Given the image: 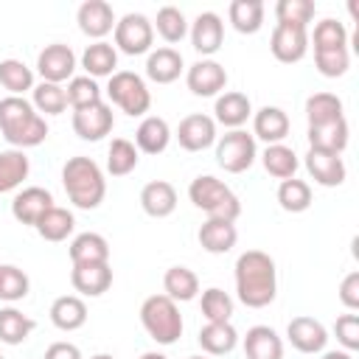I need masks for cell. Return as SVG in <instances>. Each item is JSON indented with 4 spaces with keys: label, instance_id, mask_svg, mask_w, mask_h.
<instances>
[{
    "label": "cell",
    "instance_id": "6da1fadb",
    "mask_svg": "<svg viewBox=\"0 0 359 359\" xmlns=\"http://www.w3.org/2000/svg\"><path fill=\"white\" fill-rule=\"evenodd\" d=\"M236 292L247 309H264L275 300L278 272L275 261L261 250H247L236 258Z\"/></svg>",
    "mask_w": 359,
    "mask_h": 359
},
{
    "label": "cell",
    "instance_id": "7a4b0ae2",
    "mask_svg": "<svg viewBox=\"0 0 359 359\" xmlns=\"http://www.w3.org/2000/svg\"><path fill=\"white\" fill-rule=\"evenodd\" d=\"M0 132L14 149H31L48 137V123L31 101L6 95L0 98Z\"/></svg>",
    "mask_w": 359,
    "mask_h": 359
},
{
    "label": "cell",
    "instance_id": "3957f363",
    "mask_svg": "<svg viewBox=\"0 0 359 359\" xmlns=\"http://www.w3.org/2000/svg\"><path fill=\"white\" fill-rule=\"evenodd\" d=\"M62 185L67 191V199L81 210H95L107 194L104 171L90 157H70L62 168Z\"/></svg>",
    "mask_w": 359,
    "mask_h": 359
},
{
    "label": "cell",
    "instance_id": "277c9868",
    "mask_svg": "<svg viewBox=\"0 0 359 359\" xmlns=\"http://www.w3.org/2000/svg\"><path fill=\"white\" fill-rule=\"evenodd\" d=\"M188 196L191 202L208 213V219H224V222H236L241 216V202L238 196L216 177L202 174L188 185Z\"/></svg>",
    "mask_w": 359,
    "mask_h": 359
},
{
    "label": "cell",
    "instance_id": "5b68a950",
    "mask_svg": "<svg viewBox=\"0 0 359 359\" xmlns=\"http://www.w3.org/2000/svg\"><path fill=\"white\" fill-rule=\"evenodd\" d=\"M140 323L146 334L160 345H174L182 337V314L165 294H151L140 306Z\"/></svg>",
    "mask_w": 359,
    "mask_h": 359
},
{
    "label": "cell",
    "instance_id": "8992f818",
    "mask_svg": "<svg viewBox=\"0 0 359 359\" xmlns=\"http://www.w3.org/2000/svg\"><path fill=\"white\" fill-rule=\"evenodd\" d=\"M107 95L115 107H121V112H126L129 118H137V115H146L149 107H151V93L146 87V81L132 73V70H115L109 76V84H107Z\"/></svg>",
    "mask_w": 359,
    "mask_h": 359
},
{
    "label": "cell",
    "instance_id": "52a82bcc",
    "mask_svg": "<svg viewBox=\"0 0 359 359\" xmlns=\"http://www.w3.org/2000/svg\"><path fill=\"white\" fill-rule=\"evenodd\" d=\"M258 157L255 137L244 129H230L216 140V163L227 174H241L247 171Z\"/></svg>",
    "mask_w": 359,
    "mask_h": 359
},
{
    "label": "cell",
    "instance_id": "ba28073f",
    "mask_svg": "<svg viewBox=\"0 0 359 359\" xmlns=\"http://www.w3.org/2000/svg\"><path fill=\"white\" fill-rule=\"evenodd\" d=\"M154 42V28L146 14H123L115 22V48L126 56H140L149 53Z\"/></svg>",
    "mask_w": 359,
    "mask_h": 359
},
{
    "label": "cell",
    "instance_id": "9c48e42d",
    "mask_svg": "<svg viewBox=\"0 0 359 359\" xmlns=\"http://www.w3.org/2000/svg\"><path fill=\"white\" fill-rule=\"evenodd\" d=\"M269 50L278 62L283 65H294L306 56L309 50V28H300V25H289V22H278L272 28V36H269Z\"/></svg>",
    "mask_w": 359,
    "mask_h": 359
},
{
    "label": "cell",
    "instance_id": "30bf717a",
    "mask_svg": "<svg viewBox=\"0 0 359 359\" xmlns=\"http://www.w3.org/2000/svg\"><path fill=\"white\" fill-rule=\"evenodd\" d=\"M73 70H76V53L70 50V45L53 42V45H45L36 56V73L48 84H62L73 79Z\"/></svg>",
    "mask_w": 359,
    "mask_h": 359
},
{
    "label": "cell",
    "instance_id": "8fae6325",
    "mask_svg": "<svg viewBox=\"0 0 359 359\" xmlns=\"http://www.w3.org/2000/svg\"><path fill=\"white\" fill-rule=\"evenodd\" d=\"M115 126V115H112V107L98 101L93 107H84V109H73V132L81 137V140H101L112 132Z\"/></svg>",
    "mask_w": 359,
    "mask_h": 359
},
{
    "label": "cell",
    "instance_id": "7c38bea8",
    "mask_svg": "<svg viewBox=\"0 0 359 359\" xmlns=\"http://www.w3.org/2000/svg\"><path fill=\"white\" fill-rule=\"evenodd\" d=\"M185 84H188V90L194 95L210 98V95H219L227 87V70L213 59H199V62H194L188 67Z\"/></svg>",
    "mask_w": 359,
    "mask_h": 359
},
{
    "label": "cell",
    "instance_id": "4fadbf2b",
    "mask_svg": "<svg viewBox=\"0 0 359 359\" xmlns=\"http://www.w3.org/2000/svg\"><path fill=\"white\" fill-rule=\"evenodd\" d=\"M177 140L185 151H205L208 146L216 143V121L202 112L185 115L177 126Z\"/></svg>",
    "mask_w": 359,
    "mask_h": 359
},
{
    "label": "cell",
    "instance_id": "5bb4252c",
    "mask_svg": "<svg viewBox=\"0 0 359 359\" xmlns=\"http://www.w3.org/2000/svg\"><path fill=\"white\" fill-rule=\"evenodd\" d=\"M306 171L311 174V180L323 188H337L345 182V163L337 151H325V149H309L306 154Z\"/></svg>",
    "mask_w": 359,
    "mask_h": 359
},
{
    "label": "cell",
    "instance_id": "9a60e30c",
    "mask_svg": "<svg viewBox=\"0 0 359 359\" xmlns=\"http://www.w3.org/2000/svg\"><path fill=\"white\" fill-rule=\"evenodd\" d=\"M53 208V196L48 188H39V185H31V188H22L14 202H11V216L20 222V224H28V227H36V222Z\"/></svg>",
    "mask_w": 359,
    "mask_h": 359
},
{
    "label": "cell",
    "instance_id": "2e32d148",
    "mask_svg": "<svg viewBox=\"0 0 359 359\" xmlns=\"http://www.w3.org/2000/svg\"><path fill=\"white\" fill-rule=\"evenodd\" d=\"M76 22H79L81 34L93 36L95 42H101L115 28V11H112V6L107 0H87V3L79 6Z\"/></svg>",
    "mask_w": 359,
    "mask_h": 359
},
{
    "label": "cell",
    "instance_id": "e0dca14e",
    "mask_svg": "<svg viewBox=\"0 0 359 359\" xmlns=\"http://www.w3.org/2000/svg\"><path fill=\"white\" fill-rule=\"evenodd\" d=\"M224 42V22L216 11H202L191 22V45L202 56H213Z\"/></svg>",
    "mask_w": 359,
    "mask_h": 359
},
{
    "label": "cell",
    "instance_id": "ac0fdd59",
    "mask_svg": "<svg viewBox=\"0 0 359 359\" xmlns=\"http://www.w3.org/2000/svg\"><path fill=\"white\" fill-rule=\"evenodd\" d=\"M286 337H289L292 348H297L300 353H320L328 342L325 325L314 317H294L286 328Z\"/></svg>",
    "mask_w": 359,
    "mask_h": 359
},
{
    "label": "cell",
    "instance_id": "d6986e66",
    "mask_svg": "<svg viewBox=\"0 0 359 359\" xmlns=\"http://www.w3.org/2000/svg\"><path fill=\"white\" fill-rule=\"evenodd\" d=\"M199 244L205 252L210 255H224L236 247L238 241V230L233 222H224V219H208L202 227H199Z\"/></svg>",
    "mask_w": 359,
    "mask_h": 359
},
{
    "label": "cell",
    "instance_id": "ffe728a7",
    "mask_svg": "<svg viewBox=\"0 0 359 359\" xmlns=\"http://www.w3.org/2000/svg\"><path fill=\"white\" fill-rule=\"evenodd\" d=\"M70 283L79 294L84 297H98L112 286V269L109 264H84V266H73L70 272Z\"/></svg>",
    "mask_w": 359,
    "mask_h": 359
},
{
    "label": "cell",
    "instance_id": "44dd1931",
    "mask_svg": "<svg viewBox=\"0 0 359 359\" xmlns=\"http://www.w3.org/2000/svg\"><path fill=\"white\" fill-rule=\"evenodd\" d=\"M289 135V115L280 107H261L252 115V137H261L266 146L283 143Z\"/></svg>",
    "mask_w": 359,
    "mask_h": 359
},
{
    "label": "cell",
    "instance_id": "7402d4cb",
    "mask_svg": "<svg viewBox=\"0 0 359 359\" xmlns=\"http://www.w3.org/2000/svg\"><path fill=\"white\" fill-rule=\"evenodd\" d=\"M140 208L151 216V219H165L174 213L177 208V191L171 182L165 180H154V182H146L143 191H140Z\"/></svg>",
    "mask_w": 359,
    "mask_h": 359
},
{
    "label": "cell",
    "instance_id": "603a6c76",
    "mask_svg": "<svg viewBox=\"0 0 359 359\" xmlns=\"http://www.w3.org/2000/svg\"><path fill=\"white\" fill-rule=\"evenodd\" d=\"M171 143V129L165 123V118L149 115L140 121L137 132H135V149L143 154H163Z\"/></svg>",
    "mask_w": 359,
    "mask_h": 359
},
{
    "label": "cell",
    "instance_id": "cb8c5ba5",
    "mask_svg": "<svg viewBox=\"0 0 359 359\" xmlns=\"http://www.w3.org/2000/svg\"><path fill=\"white\" fill-rule=\"evenodd\" d=\"M247 359H283V342L269 325H252L244 337Z\"/></svg>",
    "mask_w": 359,
    "mask_h": 359
},
{
    "label": "cell",
    "instance_id": "d4e9b609",
    "mask_svg": "<svg viewBox=\"0 0 359 359\" xmlns=\"http://www.w3.org/2000/svg\"><path fill=\"white\" fill-rule=\"evenodd\" d=\"M213 112H216L213 121H219L222 126H227V129H241V126L247 123V118L252 115V104H250V98H247L244 93L230 90V93H224V95L216 98Z\"/></svg>",
    "mask_w": 359,
    "mask_h": 359
},
{
    "label": "cell",
    "instance_id": "484cf974",
    "mask_svg": "<svg viewBox=\"0 0 359 359\" xmlns=\"http://www.w3.org/2000/svg\"><path fill=\"white\" fill-rule=\"evenodd\" d=\"M70 261L73 266L84 264H109V244L101 233H79L70 241Z\"/></svg>",
    "mask_w": 359,
    "mask_h": 359
},
{
    "label": "cell",
    "instance_id": "4316f807",
    "mask_svg": "<svg viewBox=\"0 0 359 359\" xmlns=\"http://www.w3.org/2000/svg\"><path fill=\"white\" fill-rule=\"evenodd\" d=\"M348 146V121L345 115L320 126H309V149H325V151H337L342 154Z\"/></svg>",
    "mask_w": 359,
    "mask_h": 359
},
{
    "label": "cell",
    "instance_id": "83f0119b",
    "mask_svg": "<svg viewBox=\"0 0 359 359\" xmlns=\"http://www.w3.org/2000/svg\"><path fill=\"white\" fill-rule=\"evenodd\" d=\"M50 323L59 331H76L87 323V306L76 294H62L50 303Z\"/></svg>",
    "mask_w": 359,
    "mask_h": 359
},
{
    "label": "cell",
    "instance_id": "f1b7e54d",
    "mask_svg": "<svg viewBox=\"0 0 359 359\" xmlns=\"http://www.w3.org/2000/svg\"><path fill=\"white\" fill-rule=\"evenodd\" d=\"M182 73V56L174 48H157L146 59V76L157 84H171Z\"/></svg>",
    "mask_w": 359,
    "mask_h": 359
},
{
    "label": "cell",
    "instance_id": "f546056e",
    "mask_svg": "<svg viewBox=\"0 0 359 359\" xmlns=\"http://www.w3.org/2000/svg\"><path fill=\"white\" fill-rule=\"evenodd\" d=\"M81 67L87 70L90 79L112 76L115 67H118V50H115V45H109V42H104V39L87 45L84 53H81Z\"/></svg>",
    "mask_w": 359,
    "mask_h": 359
},
{
    "label": "cell",
    "instance_id": "4dcf8cb0",
    "mask_svg": "<svg viewBox=\"0 0 359 359\" xmlns=\"http://www.w3.org/2000/svg\"><path fill=\"white\" fill-rule=\"evenodd\" d=\"M163 289L174 303H188L199 294V278L188 266H171L163 275Z\"/></svg>",
    "mask_w": 359,
    "mask_h": 359
},
{
    "label": "cell",
    "instance_id": "1f68e13d",
    "mask_svg": "<svg viewBox=\"0 0 359 359\" xmlns=\"http://www.w3.org/2000/svg\"><path fill=\"white\" fill-rule=\"evenodd\" d=\"M199 345L210 356H224L238 345V334L230 323H208L199 328Z\"/></svg>",
    "mask_w": 359,
    "mask_h": 359
},
{
    "label": "cell",
    "instance_id": "d6a6232c",
    "mask_svg": "<svg viewBox=\"0 0 359 359\" xmlns=\"http://www.w3.org/2000/svg\"><path fill=\"white\" fill-rule=\"evenodd\" d=\"M227 17L238 34H258L264 25V3L261 0H233L227 8Z\"/></svg>",
    "mask_w": 359,
    "mask_h": 359
},
{
    "label": "cell",
    "instance_id": "836d02e7",
    "mask_svg": "<svg viewBox=\"0 0 359 359\" xmlns=\"http://www.w3.org/2000/svg\"><path fill=\"white\" fill-rule=\"evenodd\" d=\"M28 171H31V163H28V157H25L22 149L0 151V194H8L17 185H22V180L28 177Z\"/></svg>",
    "mask_w": 359,
    "mask_h": 359
},
{
    "label": "cell",
    "instance_id": "e575fe53",
    "mask_svg": "<svg viewBox=\"0 0 359 359\" xmlns=\"http://www.w3.org/2000/svg\"><path fill=\"white\" fill-rule=\"evenodd\" d=\"M31 331H34V320L25 317L20 309L14 306L0 309V342L3 345H20L31 337Z\"/></svg>",
    "mask_w": 359,
    "mask_h": 359
},
{
    "label": "cell",
    "instance_id": "d590c367",
    "mask_svg": "<svg viewBox=\"0 0 359 359\" xmlns=\"http://www.w3.org/2000/svg\"><path fill=\"white\" fill-rule=\"evenodd\" d=\"M261 163H264L266 174H272V177L280 180V182H283V180H292L294 171H297V154H294L289 146H283V143L266 146L264 154H261Z\"/></svg>",
    "mask_w": 359,
    "mask_h": 359
},
{
    "label": "cell",
    "instance_id": "8d00e7d4",
    "mask_svg": "<svg viewBox=\"0 0 359 359\" xmlns=\"http://www.w3.org/2000/svg\"><path fill=\"white\" fill-rule=\"evenodd\" d=\"M73 227H76L73 213L65 210V208H59V205H53V208L36 222V233H39L45 241H65V238L73 233Z\"/></svg>",
    "mask_w": 359,
    "mask_h": 359
},
{
    "label": "cell",
    "instance_id": "74e56055",
    "mask_svg": "<svg viewBox=\"0 0 359 359\" xmlns=\"http://www.w3.org/2000/svg\"><path fill=\"white\" fill-rule=\"evenodd\" d=\"M342 118V101L334 93H314L306 98V121L309 126H320Z\"/></svg>",
    "mask_w": 359,
    "mask_h": 359
},
{
    "label": "cell",
    "instance_id": "f35d334b",
    "mask_svg": "<svg viewBox=\"0 0 359 359\" xmlns=\"http://www.w3.org/2000/svg\"><path fill=\"white\" fill-rule=\"evenodd\" d=\"M137 160L140 157H137L135 143L126 140V137H115L109 143V151H107V171L112 177H126V174H132L137 168Z\"/></svg>",
    "mask_w": 359,
    "mask_h": 359
},
{
    "label": "cell",
    "instance_id": "ab89813d",
    "mask_svg": "<svg viewBox=\"0 0 359 359\" xmlns=\"http://www.w3.org/2000/svg\"><path fill=\"white\" fill-rule=\"evenodd\" d=\"M0 84L11 95L22 98L25 90H34V70L20 59H3L0 62Z\"/></svg>",
    "mask_w": 359,
    "mask_h": 359
},
{
    "label": "cell",
    "instance_id": "60d3db41",
    "mask_svg": "<svg viewBox=\"0 0 359 359\" xmlns=\"http://www.w3.org/2000/svg\"><path fill=\"white\" fill-rule=\"evenodd\" d=\"M278 202L286 213H303L311 208V188L309 182L292 177V180H283L280 188H278Z\"/></svg>",
    "mask_w": 359,
    "mask_h": 359
},
{
    "label": "cell",
    "instance_id": "b9f144b4",
    "mask_svg": "<svg viewBox=\"0 0 359 359\" xmlns=\"http://www.w3.org/2000/svg\"><path fill=\"white\" fill-rule=\"evenodd\" d=\"M151 28H157V34L168 45H174V42H182V36L188 34V20H185V14L177 6H163L157 11V20H154Z\"/></svg>",
    "mask_w": 359,
    "mask_h": 359
},
{
    "label": "cell",
    "instance_id": "7bdbcfd3",
    "mask_svg": "<svg viewBox=\"0 0 359 359\" xmlns=\"http://www.w3.org/2000/svg\"><path fill=\"white\" fill-rule=\"evenodd\" d=\"M199 309H202L208 323H230V317H233V297L224 289L210 286V289L202 292Z\"/></svg>",
    "mask_w": 359,
    "mask_h": 359
},
{
    "label": "cell",
    "instance_id": "ee69618b",
    "mask_svg": "<svg viewBox=\"0 0 359 359\" xmlns=\"http://www.w3.org/2000/svg\"><path fill=\"white\" fill-rule=\"evenodd\" d=\"M34 109L42 112V115H62L67 109V95H65V87L62 84H48V81H39L34 87Z\"/></svg>",
    "mask_w": 359,
    "mask_h": 359
},
{
    "label": "cell",
    "instance_id": "f6af8a7d",
    "mask_svg": "<svg viewBox=\"0 0 359 359\" xmlns=\"http://www.w3.org/2000/svg\"><path fill=\"white\" fill-rule=\"evenodd\" d=\"M65 95H67V104H70L73 109H84V107H93V104L101 101V87H98V81L90 79V76H73V79L67 81Z\"/></svg>",
    "mask_w": 359,
    "mask_h": 359
},
{
    "label": "cell",
    "instance_id": "bcb514c9",
    "mask_svg": "<svg viewBox=\"0 0 359 359\" xmlns=\"http://www.w3.org/2000/svg\"><path fill=\"white\" fill-rule=\"evenodd\" d=\"M28 286H31V280L20 266L0 264V300L17 303V300H22L28 294Z\"/></svg>",
    "mask_w": 359,
    "mask_h": 359
},
{
    "label": "cell",
    "instance_id": "7dc6e473",
    "mask_svg": "<svg viewBox=\"0 0 359 359\" xmlns=\"http://www.w3.org/2000/svg\"><path fill=\"white\" fill-rule=\"evenodd\" d=\"M348 48V28L339 20H323L314 25V50H339Z\"/></svg>",
    "mask_w": 359,
    "mask_h": 359
},
{
    "label": "cell",
    "instance_id": "c3c4849f",
    "mask_svg": "<svg viewBox=\"0 0 359 359\" xmlns=\"http://www.w3.org/2000/svg\"><path fill=\"white\" fill-rule=\"evenodd\" d=\"M314 3L311 0H278L275 6V17L278 22H289V25H300L309 28V22L314 20Z\"/></svg>",
    "mask_w": 359,
    "mask_h": 359
},
{
    "label": "cell",
    "instance_id": "681fc988",
    "mask_svg": "<svg viewBox=\"0 0 359 359\" xmlns=\"http://www.w3.org/2000/svg\"><path fill=\"white\" fill-rule=\"evenodd\" d=\"M314 65H317V70L325 79H337V76H345V70L351 65V53H348V48H339V50H314Z\"/></svg>",
    "mask_w": 359,
    "mask_h": 359
},
{
    "label": "cell",
    "instance_id": "f907efd6",
    "mask_svg": "<svg viewBox=\"0 0 359 359\" xmlns=\"http://www.w3.org/2000/svg\"><path fill=\"white\" fill-rule=\"evenodd\" d=\"M334 334H337V342H339L348 353H351V351H359V317H356V314H342V317H337Z\"/></svg>",
    "mask_w": 359,
    "mask_h": 359
},
{
    "label": "cell",
    "instance_id": "816d5d0a",
    "mask_svg": "<svg viewBox=\"0 0 359 359\" xmlns=\"http://www.w3.org/2000/svg\"><path fill=\"white\" fill-rule=\"evenodd\" d=\"M339 300L351 311L359 309V272H348L342 278V283H339Z\"/></svg>",
    "mask_w": 359,
    "mask_h": 359
},
{
    "label": "cell",
    "instance_id": "f5cc1de1",
    "mask_svg": "<svg viewBox=\"0 0 359 359\" xmlns=\"http://www.w3.org/2000/svg\"><path fill=\"white\" fill-rule=\"evenodd\" d=\"M42 359H84V356L73 342H53V345H48Z\"/></svg>",
    "mask_w": 359,
    "mask_h": 359
},
{
    "label": "cell",
    "instance_id": "db71d44e",
    "mask_svg": "<svg viewBox=\"0 0 359 359\" xmlns=\"http://www.w3.org/2000/svg\"><path fill=\"white\" fill-rule=\"evenodd\" d=\"M323 359H353L348 351H328V353H323Z\"/></svg>",
    "mask_w": 359,
    "mask_h": 359
},
{
    "label": "cell",
    "instance_id": "11a10c76",
    "mask_svg": "<svg viewBox=\"0 0 359 359\" xmlns=\"http://www.w3.org/2000/svg\"><path fill=\"white\" fill-rule=\"evenodd\" d=\"M140 359H168V356H163V353H157V351H149V353H143Z\"/></svg>",
    "mask_w": 359,
    "mask_h": 359
},
{
    "label": "cell",
    "instance_id": "9f6ffc18",
    "mask_svg": "<svg viewBox=\"0 0 359 359\" xmlns=\"http://www.w3.org/2000/svg\"><path fill=\"white\" fill-rule=\"evenodd\" d=\"M90 359H115L112 353H95V356H90Z\"/></svg>",
    "mask_w": 359,
    "mask_h": 359
},
{
    "label": "cell",
    "instance_id": "6f0895ef",
    "mask_svg": "<svg viewBox=\"0 0 359 359\" xmlns=\"http://www.w3.org/2000/svg\"><path fill=\"white\" fill-rule=\"evenodd\" d=\"M188 359H208V356H188Z\"/></svg>",
    "mask_w": 359,
    "mask_h": 359
},
{
    "label": "cell",
    "instance_id": "680465c9",
    "mask_svg": "<svg viewBox=\"0 0 359 359\" xmlns=\"http://www.w3.org/2000/svg\"><path fill=\"white\" fill-rule=\"evenodd\" d=\"M0 359H3V356H0Z\"/></svg>",
    "mask_w": 359,
    "mask_h": 359
}]
</instances>
